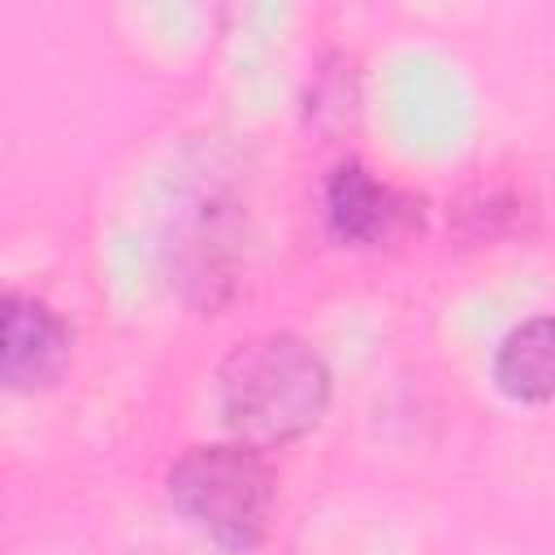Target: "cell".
Listing matches in <instances>:
<instances>
[{
  "mask_svg": "<svg viewBox=\"0 0 555 555\" xmlns=\"http://www.w3.org/2000/svg\"><path fill=\"white\" fill-rule=\"evenodd\" d=\"M221 421L243 447H282L304 438L330 403V369L317 347L295 334L238 343L217 377Z\"/></svg>",
  "mask_w": 555,
  "mask_h": 555,
  "instance_id": "1",
  "label": "cell"
},
{
  "mask_svg": "<svg viewBox=\"0 0 555 555\" xmlns=\"http://www.w3.org/2000/svg\"><path fill=\"white\" fill-rule=\"evenodd\" d=\"M69 325L39 299L0 291V386L43 390L69 364Z\"/></svg>",
  "mask_w": 555,
  "mask_h": 555,
  "instance_id": "3",
  "label": "cell"
},
{
  "mask_svg": "<svg viewBox=\"0 0 555 555\" xmlns=\"http://www.w3.org/2000/svg\"><path fill=\"white\" fill-rule=\"evenodd\" d=\"M494 382L516 403H546L551 399V317H533L499 343Z\"/></svg>",
  "mask_w": 555,
  "mask_h": 555,
  "instance_id": "5",
  "label": "cell"
},
{
  "mask_svg": "<svg viewBox=\"0 0 555 555\" xmlns=\"http://www.w3.org/2000/svg\"><path fill=\"white\" fill-rule=\"evenodd\" d=\"M169 503L217 546L251 551L273 520L278 481L264 451L243 442L191 447L169 464Z\"/></svg>",
  "mask_w": 555,
  "mask_h": 555,
  "instance_id": "2",
  "label": "cell"
},
{
  "mask_svg": "<svg viewBox=\"0 0 555 555\" xmlns=\"http://www.w3.org/2000/svg\"><path fill=\"white\" fill-rule=\"evenodd\" d=\"M408 217V199L377 182L364 165L347 160L325 182V225L338 243L373 247L395 234V225Z\"/></svg>",
  "mask_w": 555,
  "mask_h": 555,
  "instance_id": "4",
  "label": "cell"
}]
</instances>
